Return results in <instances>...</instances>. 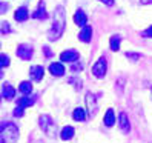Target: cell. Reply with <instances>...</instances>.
Listing matches in <instances>:
<instances>
[{"instance_id":"cell-18","label":"cell","mask_w":152,"mask_h":143,"mask_svg":"<svg viewBox=\"0 0 152 143\" xmlns=\"http://www.w3.org/2000/svg\"><path fill=\"white\" fill-rule=\"evenodd\" d=\"M104 125L106 126H112V125L115 123V114H114V109H108L104 114Z\"/></svg>"},{"instance_id":"cell-1","label":"cell","mask_w":152,"mask_h":143,"mask_svg":"<svg viewBox=\"0 0 152 143\" xmlns=\"http://www.w3.org/2000/svg\"><path fill=\"white\" fill-rule=\"evenodd\" d=\"M66 28V17H65V10L63 6H58L54 12V23L49 31V40H57L61 37V34L65 32Z\"/></svg>"},{"instance_id":"cell-17","label":"cell","mask_w":152,"mask_h":143,"mask_svg":"<svg viewBox=\"0 0 152 143\" xmlns=\"http://www.w3.org/2000/svg\"><path fill=\"white\" fill-rule=\"evenodd\" d=\"M72 119H74L75 122H85V120H86V112H85V109L75 108L74 112H72Z\"/></svg>"},{"instance_id":"cell-16","label":"cell","mask_w":152,"mask_h":143,"mask_svg":"<svg viewBox=\"0 0 152 143\" xmlns=\"http://www.w3.org/2000/svg\"><path fill=\"white\" fill-rule=\"evenodd\" d=\"M32 17H35V19H42V20H45V19L48 17L46 10H45V3H43V2H40V5H39V8H37V11L32 14Z\"/></svg>"},{"instance_id":"cell-25","label":"cell","mask_w":152,"mask_h":143,"mask_svg":"<svg viewBox=\"0 0 152 143\" xmlns=\"http://www.w3.org/2000/svg\"><path fill=\"white\" fill-rule=\"evenodd\" d=\"M14 115H15V117H22V115H23V109L17 106V108L14 109Z\"/></svg>"},{"instance_id":"cell-11","label":"cell","mask_w":152,"mask_h":143,"mask_svg":"<svg viewBox=\"0 0 152 143\" xmlns=\"http://www.w3.org/2000/svg\"><path fill=\"white\" fill-rule=\"evenodd\" d=\"M49 73H51L52 76L60 77V76L65 74V66L61 65V63H51V65H49Z\"/></svg>"},{"instance_id":"cell-8","label":"cell","mask_w":152,"mask_h":143,"mask_svg":"<svg viewBox=\"0 0 152 143\" xmlns=\"http://www.w3.org/2000/svg\"><path fill=\"white\" fill-rule=\"evenodd\" d=\"M74 22H75L77 26H82V28H85L86 23H88V17H86V14H85L82 10H78V11L74 14Z\"/></svg>"},{"instance_id":"cell-21","label":"cell","mask_w":152,"mask_h":143,"mask_svg":"<svg viewBox=\"0 0 152 143\" xmlns=\"http://www.w3.org/2000/svg\"><path fill=\"white\" fill-rule=\"evenodd\" d=\"M19 91L23 92V94H31V91H32V85H31V82H22L20 86H19Z\"/></svg>"},{"instance_id":"cell-31","label":"cell","mask_w":152,"mask_h":143,"mask_svg":"<svg viewBox=\"0 0 152 143\" xmlns=\"http://www.w3.org/2000/svg\"><path fill=\"white\" fill-rule=\"evenodd\" d=\"M0 76H2V71H0Z\"/></svg>"},{"instance_id":"cell-29","label":"cell","mask_w":152,"mask_h":143,"mask_svg":"<svg viewBox=\"0 0 152 143\" xmlns=\"http://www.w3.org/2000/svg\"><path fill=\"white\" fill-rule=\"evenodd\" d=\"M128 57H131V59H138L140 56H137V54H126Z\"/></svg>"},{"instance_id":"cell-12","label":"cell","mask_w":152,"mask_h":143,"mask_svg":"<svg viewBox=\"0 0 152 143\" xmlns=\"http://www.w3.org/2000/svg\"><path fill=\"white\" fill-rule=\"evenodd\" d=\"M86 103H88V109H89V112H91V114L94 115V114H95V111H97L95 95H94V94H91V92H88V94H86Z\"/></svg>"},{"instance_id":"cell-24","label":"cell","mask_w":152,"mask_h":143,"mask_svg":"<svg viewBox=\"0 0 152 143\" xmlns=\"http://www.w3.org/2000/svg\"><path fill=\"white\" fill-rule=\"evenodd\" d=\"M143 37H152V26H149V28L146 31H143Z\"/></svg>"},{"instance_id":"cell-9","label":"cell","mask_w":152,"mask_h":143,"mask_svg":"<svg viewBox=\"0 0 152 143\" xmlns=\"http://www.w3.org/2000/svg\"><path fill=\"white\" fill-rule=\"evenodd\" d=\"M118 125H120V129H121L123 132H129L131 125H129V119H128L126 112H121V114H120V117H118Z\"/></svg>"},{"instance_id":"cell-20","label":"cell","mask_w":152,"mask_h":143,"mask_svg":"<svg viewBox=\"0 0 152 143\" xmlns=\"http://www.w3.org/2000/svg\"><path fill=\"white\" fill-rule=\"evenodd\" d=\"M120 43H121V37H120V35H112L111 40H109L111 49L112 51H118L120 49Z\"/></svg>"},{"instance_id":"cell-13","label":"cell","mask_w":152,"mask_h":143,"mask_svg":"<svg viewBox=\"0 0 152 143\" xmlns=\"http://www.w3.org/2000/svg\"><path fill=\"white\" fill-rule=\"evenodd\" d=\"M28 17H29V12H28V10H26L25 6L19 8V10L15 11V14H14V19H15L17 22H25Z\"/></svg>"},{"instance_id":"cell-10","label":"cell","mask_w":152,"mask_h":143,"mask_svg":"<svg viewBox=\"0 0 152 143\" xmlns=\"http://www.w3.org/2000/svg\"><path fill=\"white\" fill-rule=\"evenodd\" d=\"M78 59V52L77 51H65L60 54V60L61 62H75Z\"/></svg>"},{"instance_id":"cell-7","label":"cell","mask_w":152,"mask_h":143,"mask_svg":"<svg viewBox=\"0 0 152 143\" xmlns=\"http://www.w3.org/2000/svg\"><path fill=\"white\" fill-rule=\"evenodd\" d=\"M43 68L42 66H39V65H35V66H32L31 69H29V74H31V78L34 80V82H40V80L43 78Z\"/></svg>"},{"instance_id":"cell-26","label":"cell","mask_w":152,"mask_h":143,"mask_svg":"<svg viewBox=\"0 0 152 143\" xmlns=\"http://www.w3.org/2000/svg\"><path fill=\"white\" fill-rule=\"evenodd\" d=\"M100 2H103L104 5H108V6H112L114 5V0H100Z\"/></svg>"},{"instance_id":"cell-15","label":"cell","mask_w":152,"mask_h":143,"mask_svg":"<svg viewBox=\"0 0 152 143\" xmlns=\"http://www.w3.org/2000/svg\"><path fill=\"white\" fill-rule=\"evenodd\" d=\"M74 134H75V131L72 126H65L60 132V137H61V140H71L74 137Z\"/></svg>"},{"instance_id":"cell-30","label":"cell","mask_w":152,"mask_h":143,"mask_svg":"<svg viewBox=\"0 0 152 143\" xmlns=\"http://www.w3.org/2000/svg\"><path fill=\"white\" fill-rule=\"evenodd\" d=\"M152 0H141V3H151Z\"/></svg>"},{"instance_id":"cell-19","label":"cell","mask_w":152,"mask_h":143,"mask_svg":"<svg viewBox=\"0 0 152 143\" xmlns=\"http://www.w3.org/2000/svg\"><path fill=\"white\" fill-rule=\"evenodd\" d=\"M14 95H15V89L10 83H6L3 86V97H5V99H8V100H11V99H14Z\"/></svg>"},{"instance_id":"cell-14","label":"cell","mask_w":152,"mask_h":143,"mask_svg":"<svg viewBox=\"0 0 152 143\" xmlns=\"http://www.w3.org/2000/svg\"><path fill=\"white\" fill-rule=\"evenodd\" d=\"M34 102H35V97H22V99L17 100V106L25 109V108H28V106L34 105Z\"/></svg>"},{"instance_id":"cell-4","label":"cell","mask_w":152,"mask_h":143,"mask_svg":"<svg viewBox=\"0 0 152 143\" xmlns=\"http://www.w3.org/2000/svg\"><path fill=\"white\" fill-rule=\"evenodd\" d=\"M106 69H108V63H106V59L104 57H100L97 62H95V65L92 66V74L98 78H102L104 77L106 74Z\"/></svg>"},{"instance_id":"cell-23","label":"cell","mask_w":152,"mask_h":143,"mask_svg":"<svg viewBox=\"0 0 152 143\" xmlns=\"http://www.w3.org/2000/svg\"><path fill=\"white\" fill-rule=\"evenodd\" d=\"M0 32L2 34H10L11 32V28H10V23L3 22L2 25H0Z\"/></svg>"},{"instance_id":"cell-6","label":"cell","mask_w":152,"mask_h":143,"mask_svg":"<svg viewBox=\"0 0 152 143\" xmlns=\"http://www.w3.org/2000/svg\"><path fill=\"white\" fill-rule=\"evenodd\" d=\"M78 39L82 40L83 43H89L91 42V39H92V28L89 25H86L85 28L80 31V34H78Z\"/></svg>"},{"instance_id":"cell-32","label":"cell","mask_w":152,"mask_h":143,"mask_svg":"<svg viewBox=\"0 0 152 143\" xmlns=\"http://www.w3.org/2000/svg\"><path fill=\"white\" fill-rule=\"evenodd\" d=\"M0 99H2V97H0Z\"/></svg>"},{"instance_id":"cell-2","label":"cell","mask_w":152,"mask_h":143,"mask_svg":"<svg viewBox=\"0 0 152 143\" xmlns=\"http://www.w3.org/2000/svg\"><path fill=\"white\" fill-rule=\"evenodd\" d=\"M19 139V129L11 122L0 123V143H15Z\"/></svg>"},{"instance_id":"cell-5","label":"cell","mask_w":152,"mask_h":143,"mask_svg":"<svg viewBox=\"0 0 152 143\" xmlns=\"http://www.w3.org/2000/svg\"><path fill=\"white\" fill-rule=\"evenodd\" d=\"M15 52H17V57L22 60H29L32 57V48L29 45H20Z\"/></svg>"},{"instance_id":"cell-28","label":"cell","mask_w":152,"mask_h":143,"mask_svg":"<svg viewBox=\"0 0 152 143\" xmlns=\"http://www.w3.org/2000/svg\"><path fill=\"white\" fill-rule=\"evenodd\" d=\"M43 49H45V54H46V56L49 57V56H51V51H49V48H48V46H45Z\"/></svg>"},{"instance_id":"cell-22","label":"cell","mask_w":152,"mask_h":143,"mask_svg":"<svg viewBox=\"0 0 152 143\" xmlns=\"http://www.w3.org/2000/svg\"><path fill=\"white\" fill-rule=\"evenodd\" d=\"M8 65H10V57H8L6 54H0V69L6 68Z\"/></svg>"},{"instance_id":"cell-3","label":"cell","mask_w":152,"mask_h":143,"mask_svg":"<svg viewBox=\"0 0 152 143\" xmlns=\"http://www.w3.org/2000/svg\"><path fill=\"white\" fill-rule=\"evenodd\" d=\"M39 123H40V128L42 131L46 134L48 137H56L57 136V125L54 123L49 115H42L39 119Z\"/></svg>"},{"instance_id":"cell-27","label":"cell","mask_w":152,"mask_h":143,"mask_svg":"<svg viewBox=\"0 0 152 143\" xmlns=\"http://www.w3.org/2000/svg\"><path fill=\"white\" fill-rule=\"evenodd\" d=\"M6 8H8V5H6V3H0V12H3V11L6 10Z\"/></svg>"}]
</instances>
